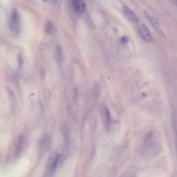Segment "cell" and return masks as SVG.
<instances>
[{
	"label": "cell",
	"mask_w": 177,
	"mask_h": 177,
	"mask_svg": "<svg viewBox=\"0 0 177 177\" xmlns=\"http://www.w3.org/2000/svg\"><path fill=\"white\" fill-rule=\"evenodd\" d=\"M100 113L104 124L105 128L107 131H109L111 123L109 110L106 105H102L100 108Z\"/></svg>",
	"instance_id": "cell-1"
},
{
	"label": "cell",
	"mask_w": 177,
	"mask_h": 177,
	"mask_svg": "<svg viewBox=\"0 0 177 177\" xmlns=\"http://www.w3.org/2000/svg\"><path fill=\"white\" fill-rule=\"evenodd\" d=\"M138 32L142 38L147 43L153 41V39L148 28L145 25L139 24L138 27Z\"/></svg>",
	"instance_id": "cell-2"
},
{
	"label": "cell",
	"mask_w": 177,
	"mask_h": 177,
	"mask_svg": "<svg viewBox=\"0 0 177 177\" xmlns=\"http://www.w3.org/2000/svg\"><path fill=\"white\" fill-rule=\"evenodd\" d=\"M10 26L11 30L13 31L17 32L19 31V16H18V12L16 9H14L12 12Z\"/></svg>",
	"instance_id": "cell-3"
},
{
	"label": "cell",
	"mask_w": 177,
	"mask_h": 177,
	"mask_svg": "<svg viewBox=\"0 0 177 177\" xmlns=\"http://www.w3.org/2000/svg\"><path fill=\"white\" fill-rule=\"evenodd\" d=\"M123 12L125 17L130 21L135 23H138L139 21V18L128 6L124 5Z\"/></svg>",
	"instance_id": "cell-4"
},
{
	"label": "cell",
	"mask_w": 177,
	"mask_h": 177,
	"mask_svg": "<svg viewBox=\"0 0 177 177\" xmlns=\"http://www.w3.org/2000/svg\"><path fill=\"white\" fill-rule=\"evenodd\" d=\"M144 13L146 16H147L149 21H150L152 26H153L154 28L156 30V31L161 34V35H162L163 36H165L163 30L161 29L160 24L156 19V18H155L153 16H152V15L148 13L147 12L145 11Z\"/></svg>",
	"instance_id": "cell-5"
},
{
	"label": "cell",
	"mask_w": 177,
	"mask_h": 177,
	"mask_svg": "<svg viewBox=\"0 0 177 177\" xmlns=\"http://www.w3.org/2000/svg\"><path fill=\"white\" fill-rule=\"evenodd\" d=\"M72 5L74 10L77 13H83L86 10V4L84 2L82 1H74L72 2Z\"/></svg>",
	"instance_id": "cell-6"
},
{
	"label": "cell",
	"mask_w": 177,
	"mask_h": 177,
	"mask_svg": "<svg viewBox=\"0 0 177 177\" xmlns=\"http://www.w3.org/2000/svg\"><path fill=\"white\" fill-rule=\"evenodd\" d=\"M55 58L59 63H61L63 61V49L60 46H58L55 50Z\"/></svg>",
	"instance_id": "cell-7"
},
{
	"label": "cell",
	"mask_w": 177,
	"mask_h": 177,
	"mask_svg": "<svg viewBox=\"0 0 177 177\" xmlns=\"http://www.w3.org/2000/svg\"><path fill=\"white\" fill-rule=\"evenodd\" d=\"M24 142V137L23 135L21 136L18 140L17 144L16 146L15 150V154L17 155H19L22 149Z\"/></svg>",
	"instance_id": "cell-8"
},
{
	"label": "cell",
	"mask_w": 177,
	"mask_h": 177,
	"mask_svg": "<svg viewBox=\"0 0 177 177\" xmlns=\"http://www.w3.org/2000/svg\"><path fill=\"white\" fill-rule=\"evenodd\" d=\"M100 86L98 83H95L93 85L92 89V95L95 98H97L99 97L100 94Z\"/></svg>",
	"instance_id": "cell-9"
},
{
	"label": "cell",
	"mask_w": 177,
	"mask_h": 177,
	"mask_svg": "<svg viewBox=\"0 0 177 177\" xmlns=\"http://www.w3.org/2000/svg\"><path fill=\"white\" fill-rule=\"evenodd\" d=\"M54 24L50 20L46 21L45 25V30L46 33H50L54 29Z\"/></svg>",
	"instance_id": "cell-10"
},
{
	"label": "cell",
	"mask_w": 177,
	"mask_h": 177,
	"mask_svg": "<svg viewBox=\"0 0 177 177\" xmlns=\"http://www.w3.org/2000/svg\"><path fill=\"white\" fill-rule=\"evenodd\" d=\"M79 97V92L77 88L74 89L73 91V100L74 102H77L78 101Z\"/></svg>",
	"instance_id": "cell-11"
},
{
	"label": "cell",
	"mask_w": 177,
	"mask_h": 177,
	"mask_svg": "<svg viewBox=\"0 0 177 177\" xmlns=\"http://www.w3.org/2000/svg\"><path fill=\"white\" fill-rule=\"evenodd\" d=\"M152 136V133L151 132H149L146 134L145 136V141L146 142H147L151 138Z\"/></svg>",
	"instance_id": "cell-12"
},
{
	"label": "cell",
	"mask_w": 177,
	"mask_h": 177,
	"mask_svg": "<svg viewBox=\"0 0 177 177\" xmlns=\"http://www.w3.org/2000/svg\"><path fill=\"white\" fill-rule=\"evenodd\" d=\"M59 158H60V156H59V155H58V156H57V157H56L55 160L54 161L53 164V166L52 167V169L53 170H54V169L55 168V167L56 166L57 164L58 163V161L59 160Z\"/></svg>",
	"instance_id": "cell-13"
},
{
	"label": "cell",
	"mask_w": 177,
	"mask_h": 177,
	"mask_svg": "<svg viewBox=\"0 0 177 177\" xmlns=\"http://www.w3.org/2000/svg\"><path fill=\"white\" fill-rule=\"evenodd\" d=\"M129 41V38L128 37L126 36H123L121 39L120 41L122 44H125V43L128 42Z\"/></svg>",
	"instance_id": "cell-14"
},
{
	"label": "cell",
	"mask_w": 177,
	"mask_h": 177,
	"mask_svg": "<svg viewBox=\"0 0 177 177\" xmlns=\"http://www.w3.org/2000/svg\"><path fill=\"white\" fill-rule=\"evenodd\" d=\"M41 77L43 79H44L46 76V73L45 70L43 69L41 71Z\"/></svg>",
	"instance_id": "cell-15"
},
{
	"label": "cell",
	"mask_w": 177,
	"mask_h": 177,
	"mask_svg": "<svg viewBox=\"0 0 177 177\" xmlns=\"http://www.w3.org/2000/svg\"><path fill=\"white\" fill-rule=\"evenodd\" d=\"M18 61H19L20 66L21 67L22 64V57L21 55H19V57H18Z\"/></svg>",
	"instance_id": "cell-16"
}]
</instances>
